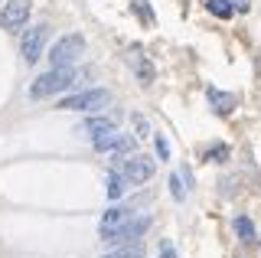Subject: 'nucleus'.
Wrapping results in <instances>:
<instances>
[{
	"mask_svg": "<svg viewBox=\"0 0 261 258\" xmlns=\"http://www.w3.org/2000/svg\"><path fill=\"white\" fill-rule=\"evenodd\" d=\"M75 85V69L62 66V69H49L46 75H39L36 82L30 85V98H49V95H59L65 88Z\"/></svg>",
	"mask_w": 261,
	"mask_h": 258,
	"instance_id": "nucleus-1",
	"label": "nucleus"
},
{
	"mask_svg": "<svg viewBox=\"0 0 261 258\" xmlns=\"http://www.w3.org/2000/svg\"><path fill=\"white\" fill-rule=\"evenodd\" d=\"M108 101H111L108 88H88V92H79V95L62 98L59 108H62V111H101Z\"/></svg>",
	"mask_w": 261,
	"mask_h": 258,
	"instance_id": "nucleus-2",
	"label": "nucleus"
},
{
	"mask_svg": "<svg viewBox=\"0 0 261 258\" xmlns=\"http://www.w3.org/2000/svg\"><path fill=\"white\" fill-rule=\"evenodd\" d=\"M82 49H85V36H82V33H69V36H62L59 43L53 46V53H49V62H53V69L72 66V62L79 59Z\"/></svg>",
	"mask_w": 261,
	"mask_h": 258,
	"instance_id": "nucleus-3",
	"label": "nucleus"
},
{
	"mask_svg": "<svg viewBox=\"0 0 261 258\" xmlns=\"http://www.w3.org/2000/svg\"><path fill=\"white\" fill-rule=\"evenodd\" d=\"M150 229V216H130L124 225H118L114 232L105 236V242H111V245H127V242H141V236Z\"/></svg>",
	"mask_w": 261,
	"mask_h": 258,
	"instance_id": "nucleus-4",
	"label": "nucleus"
},
{
	"mask_svg": "<svg viewBox=\"0 0 261 258\" xmlns=\"http://www.w3.org/2000/svg\"><path fill=\"white\" fill-rule=\"evenodd\" d=\"M46 36H49V27H46V23H39V27H30L27 33H23V39H20V53H23V62H27V66H33V62L43 56Z\"/></svg>",
	"mask_w": 261,
	"mask_h": 258,
	"instance_id": "nucleus-5",
	"label": "nucleus"
},
{
	"mask_svg": "<svg viewBox=\"0 0 261 258\" xmlns=\"http://www.w3.org/2000/svg\"><path fill=\"white\" fill-rule=\"evenodd\" d=\"M30 0H7L4 10H0V27L10 30V33H16V30L27 27V17H30Z\"/></svg>",
	"mask_w": 261,
	"mask_h": 258,
	"instance_id": "nucleus-6",
	"label": "nucleus"
},
{
	"mask_svg": "<svg viewBox=\"0 0 261 258\" xmlns=\"http://www.w3.org/2000/svg\"><path fill=\"white\" fill-rule=\"evenodd\" d=\"M153 170H157V164H153L150 157H141V154L127 157L124 164H121V173H124L127 183H147L153 176Z\"/></svg>",
	"mask_w": 261,
	"mask_h": 258,
	"instance_id": "nucleus-7",
	"label": "nucleus"
},
{
	"mask_svg": "<svg viewBox=\"0 0 261 258\" xmlns=\"http://www.w3.org/2000/svg\"><path fill=\"white\" fill-rule=\"evenodd\" d=\"M206 98H209V108L216 111V115H232L235 105H239V98H235L232 92H222V88H216V85L206 88Z\"/></svg>",
	"mask_w": 261,
	"mask_h": 258,
	"instance_id": "nucleus-8",
	"label": "nucleus"
},
{
	"mask_svg": "<svg viewBox=\"0 0 261 258\" xmlns=\"http://www.w3.org/2000/svg\"><path fill=\"white\" fill-rule=\"evenodd\" d=\"M130 216H134V213H130L127 206H111L108 213L101 216V222H98V232H101V239L108 236V232H114L118 225H124V222L130 219Z\"/></svg>",
	"mask_w": 261,
	"mask_h": 258,
	"instance_id": "nucleus-9",
	"label": "nucleus"
},
{
	"mask_svg": "<svg viewBox=\"0 0 261 258\" xmlns=\"http://www.w3.org/2000/svg\"><path fill=\"white\" fill-rule=\"evenodd\" d=\"M144 255H147L144 242H127V245H118L114 252H108L105 258H144Z\"/></svg>",
	"mask_w": 261,
	"mask_h": 258,
	"instance_id": "nucleus-10",
	"label": "nucleus"
},
{
	"mask_svg": "<svg viewBox=\"0 0 261 258\" xmlns=\"http://www.w3.org/2000/svg\"><path fill=\"white\" fill-rule=\"evenodd\" d=\"M85 134H105V131H114V118H88L82 124Z\"/></svg>",
	"mask_w": 261,
	"mask_h": 258,
	"instance_id": "nucleus-11",
	"label": "nucleus"
},
{
	"mask_svg": "<svg viewBox=\"0 0 261 258\" xmlns=\"http://www.w3.org/2000/svg\"><path fill=\"white\" fill-rule=\"evenodd\" d=\"M235 232H239V239H242V242H255V239H258L255 222H251L248 216H239V219H235Z\"/></svg>",
	"mask_w": 261,
	"mask_h": 258,
	"instance_id": "nucleus-12",
	"label": "nucleus"
},
{
	"mask_svg": "<svg viewBox=\"0 0 261 258\" xmlns=\"http://www.w3.org/2000/svg\"><path fill=\"white\" fill-rule=\"evenodd\" d=\"M206 10L212 13V17H219V20H228L235 13V7L228 4V0H206Z\"/></svg>",
	"mask_w": 261,
	"mask_h": 258,
	"instance_id": "nucleus-13",
	"label": "nucleus"
},
{
	"mask_svg": "<svg viewBox=\"0 0 261 258\" xmlns=\"http://www.w3.org/2000/svg\"><path fill=\"white\" fill-rule=\"evenodd\" d=\"M124 183H127V180H124V173H121V170H111V173H108V196H111V199H118L121 193H124Z\"/></svg>",
	"mask_w": 261,
	"mask_h": 258,
	"instance_id": "nucleus-14",
	"label": "nucleus"
},
{
	"mask_svg": "<svg viewBox=\"0 0 261 258\" xmlns=\"http://www.w3.org/2000/svg\"><path fill=\"white\" fill-rule=\"evenodd\" d=\"M118 131H105V134H95V150H114L118 147Z\"/></svg>",
	"mask_w": 261,
	"mask_h": 258,
	"instance_id": "nucleus-15",
	"label": "nucleus"
},
{
	"mask_svg": "<svg viewBox=\"0 0 261 258\" xmlns=\"http://www.w3.org/2000/svg\"><path fill=\"white\" fill-rule=\"evenodd\" d=\"M206 157L216 160V164H225V160H228V147H225V144H212V147L206 150Z\"/></svg>",
	"mask_w": 261,
	"mask_h": 258,
	"instance_id": "nucleus-16",
	"label": "nucleus"
},
{
	"mask_svg": "<svg viewBox=\"0 0 261 258\" xmlns=\"http://www.w3.org/2000/svg\"><path fill=\"white\" fill-rule=\"evenodd\" d=\"M134 138H127V134H121V138H118V147H114V150H118V154H130V150H134Z\"/></svg>",
	"mask_w": 261,
	"mask_h": 258,
	"instance_id": "nucleus-17",
	"label": "nucleus"
},
{
	"mask_svg": "<svg viewBox=\"0 0 261 258\" xmlns=\"http://www.w3.org/2000/svg\"><path fill=\"white\" fill-rule=\"evenodd\" d=\"M153 141H157V154H160V160H167V157H170V144H167V138H163V134H157Z\"/></svg>",
	"mask_w": 261,
	"mask_h": 258,
	"instance_id": "nucleus-18",
	"label": "nucleus"
},
{
	"mask_svg": "<svg viewBox=\"0 0 261 258\" xmlns=\"http://www.w3.org/2000/svg\"><path fill=\"white\" fill-rule=\"evenodd\" d=\"M170 193H173V199H183V187H179V176L176 173L170 176Z\"/></svg>",
	"mask_w": 261,
	"mask_h": 258,
	"instance_id": "nucleus-19",
	"label": "nucleus"
},
{
	"mask_svg": "<svg viewBox=\"0 0 261 258\" xmlns=\"http://www.w3.org/2000/svg\"><path fill=\"white\" fill-rule=\"evenodd\" d=\"M160 258H176V252H173L170 242H160Z\"/></svg>",
	"mask_w": 261,
	"mask_h": 258,
	"instance_id": "nucleus-20",
	"label": "nucleus"
},
{
	"mask_svg": "<svg viewBox=\"0 0 261 258\" xmlns=\"http://www.w3.org/2000/svg\"><path fill=\"white\" fill-rule=\"evenodd\" d=\"M232 4H235V7H239V10H242V13H245V10H248V7H251V4H248V0H232Z\"/></svg>",
	"mask_w": 261,
	"mask_h": 258,
	"instance_id": "nucleus-21",
	"label": "nucleus"
},
{
	"mask_svg": "<svg viewBox=\"0 0 261 258\" xmlns=\"http://www.w3.org/2000/svg\"><path fill=\"white\" fill-rule=\"evenodd\" d=\"M0 4H4V0H0Z\"/></svg>",
	"mask_w": 261,
	"mask_h": 258,
	"instance_id": "nucleus-22",
	"label": "nucleus"
}]
</instances>
